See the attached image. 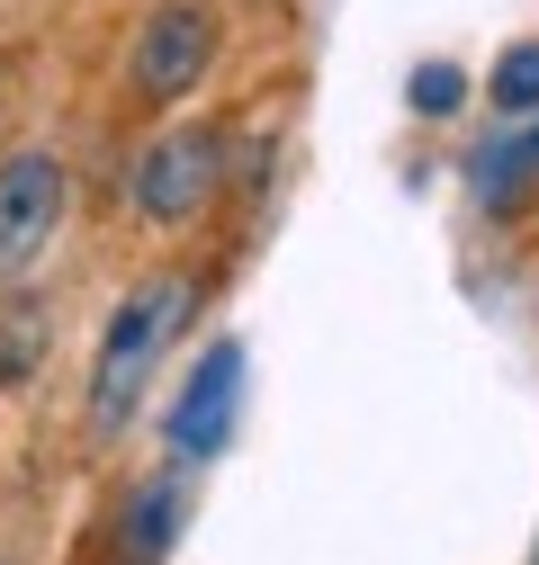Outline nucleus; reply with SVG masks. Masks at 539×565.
Wrapping results in <instances>:
<instances>
[{
    "label": "nucleus",
    "instance_id": "f257e3e1",
    "mask_svg": "<svg viewBox=\"0 0 539 565\" xmlns=\"http://www.w3.org/2000/svg\"><path fill=\"white\" fill-rule=\"evenodd\" d=\"M189 315H198V278L189 269H154L145 288H126V306L99 332V360H91V422L99 431H117V422L145 404V386L171 360V341H180Z\"/></svg>",
    "mask_w": 539,
    "mask_h": 565
},
{
    "label": "nucleus",
    "instance_id": "20e7f679",
    "mask_svg": "<svg viewBox=\"0 0 539 565\" xmlns=\"http://www.w3.org/2000/svg\"><path fill=\"white\" fill-rule=\"evenodd\" d=\"M63 225V162L54 153H10L0 162V278H28Z\"/></svg>",
    "mask_w": 539,
    "mask_h": 565
},
{
    "label": "nucleus",
    "instance_id": "39448f33",
    "mask_svg": "<svg viewBox=\"0 0 539 565\" xmlns=\"http://www.w3.org/2000/svg\"><path fill=\"white\" fill-rule=\"evenodd\" d=\"M234 404H243V341H216L171 395V449L180 458H216L234 431Z\"/></svg>",
    "mask_w": 539,
    "mask_h": 565
},
{
    "label": "nucleus",
    "instance_id": "423d86ee",
    "mask_svg": "<svg viewBox=\"0 0 539 565\" xmlns=\"http://www.w3.org/2000/svg\"><path fill=\"white\" fill-rule=\"evenodd\" d=\"M45 341H54L45 297H0V386H28L45 369Z\"/></svg>",
    "mask_w": 539,
    "mask_h": 565
},
{
    "label": "nucleus",
    "instance_id": "6e6552de",
    "mask_svg": "<svg viewBox=\"0 0 539 565\" xmlns=\"http://www.w3.org/2000/svg\"><path fill=\"white\" fill-rule=\"evenodd\" d=\"M486 99H495L504 117H539V36L495 54V82H486Z\"/></svg>",
    "mask_w": 539,
    "mask_h": 565
},
{
    "label": "nucleus",
    "instance_id": "7ed1b4c3",
    "mask_svg": "<svg viewBox=\"0 0 539 565\" xmlns=\"http://www.w3.org/2000/svg\"><path fill=\"white\" fill-rule=\"evenodd\" d=\"M208 63H216V10L208 0H162V10L135 28L126 90L145 108H171V99H189L198 82H208Z\"/></svg>",
    "mask_w": 539,
    "mask_h": 565
},
{
    "label": "nucleus",
    "instance_id": "0eeeda50",
    "mask_svg": "<svg viewBox=\"0 0 539 565\" xmlns=\"http://www.w3.org/2000/svg\"><path fill=\"white\" fill-rule=\"evenodd\" d=\"M117 539H126V556H135V565H154V556L180 539V484H171V476L135 484V503H126V530H117Z\"/></svg>",
    "mask_w": 539,
    "mask_h": 565
},
{
    "label": "nucleus",
    "instance_id": "1a4fd4ad",
    "mask_svg": "<svg viewBox=\"0 0 539 565\" xmlns=\"http://www.w3.org/2000/svg\"><path fill=\"white\" fill-rule=\"evenodd\" d=\"M414 117H458V99H467V73L458 63H414Z\"/></svg>",
    "mask_w": 539,
    "mask_h": 565
},
{
    "label": "nucleus",
    "instance_id": "f03ea898",
    "mask_svg": "<svg viewBox=\"0 0 539 565\" xmlns=\"http://www.w3.org/2000/svg\"><path fill=\"white\" fill-rule=\"evenodd\" d=\"M225 189V135L216 126H171L135 153V216L145 225H189L208 216V198Z\"/></svg>",
    "mask_w": 539,
    "mask_h": 565
}]
</instances>
